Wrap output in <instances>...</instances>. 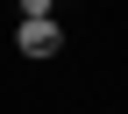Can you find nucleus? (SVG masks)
Instances as JSON below:
<instances>
[{
	"mask_svg": "<svg viewBox=\"0 0 128 114\" xmlns=\"http://www.w3.org/2000/svg\"><path fill=\"white\" fill-rule=\"evenodd\" d=\"M50 7L57 0H22V22H50Z\"/></svg>",
	"mask_w": 128,
	"mask_h": 114,
	"instance_id": "f03ea898",
	"label": "nucleus"
},
{
	"mask_svg": "<svg viewBox=\"0 0 128 114\" xmlns=\"http://www.w3.org/2000/svg\"><path fill=\"white\" fill-rule=\"evenodd\" d=\"M14 43H22V57H57V50H64V29H57V22H22Z\"/></svg>",
	"mask_w": 128,
	"mask_h": 114,
	"instance_id": "f257e3e1",
	"label": "nucleus"
}]
</instances>
